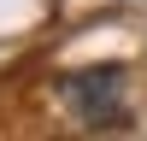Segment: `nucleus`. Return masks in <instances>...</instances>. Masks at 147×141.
Instances as JSON below:
<instances>
[{"instance_id":"f257e3e1","label":"nucleus","mask_w":147,"mask_h":141,"mask_svg":"<svg viewBox=\"0 0 147 141\" xmlns=\"http://www.w3.org/2000/svg\"><path fill=\"white\" fill-rule=\"evenodd\" d=\"M118 94H124V77L118 70H77V77H65V106L82 124L118 117Z\"/></svg>"}]
</instances>
